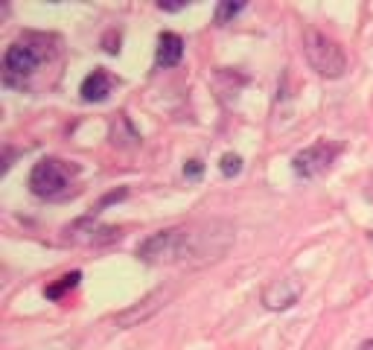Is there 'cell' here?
Instances as JSON below:
<instances>
[{"instance_id": "3", "label": "cell", "mask_w": 373, "mask_h": 350, "mask_svg": "<svg viewBox=\"0 0 373 350\" xmlns=\"http://www.w3.org/2000/svg\"><path fill=\"white\" fill-rule=\"evenodd\" d=\"M303 56L309 65H312V70H318L321 76H327V79H339L347 70V56H344L341 44L321 30L303 32Z\"/></svg>"}, {"instance_id": "1", "label": "cell", "mask_w": 373, "mask_h": 350, "mask_svg": "<svg viewBox=\"0 0 373 350\" xmlns=\"http://www.w3.org/2000/svg\"><path fill=\"white\" fill-rule=\"evenodd\" d=\"M233 245V225L222 219L193 222L181 228H167L152 234L138 245V260L149 266H207L228 254Z\"/></svg>"}, {"instance_id": "10", "label": "cell", "mask_w": 373, "mask_h": 350, "mask_svg": "<svg viewBox=\"0 0 373 350\" xmlns=\"http://www.w3.org/2000/svg\"><path fill=\"white\" fill-rule=\"evenodd\" d=\"M79 280H82V274L79 271H70V274H61V278L56 280V283H50L47 289H44V295L50 298V301H61L67 292H73L79 286Z\"/></svg>"}, {"instance_id": "2", "label": "cell", "mask_w": 373, "mask_h": 350, "mask_svg": "<svg viewBox=\"0 0 373 350\" xmlns=\"http://www.w3.org/2000/svg\"><path fill=\"white\" fill-rule=\"evenodd\" d=\"M76 172H79L76 164H67V161L58 158H41L30 172V190L39 198H50V202L67 198L73 193Z\"/></svg>"}, {"instance_id": "11", "label": "cell", "mask_w": 373, "mask_h": 350, "mask_svg": "<svg viewBox=\"0 0 373 350\" xmlns=\"http://www.w3.org/2000/svg\"><path fill=\"white\" fill-rule=\"evenodd\" d=\"M242 9H245V3H233V0H222V3L216 6V23H219V27H225V23H228L231 18L239 15Z\"/></svg>"}, {"instance_id": "6", "label": "cell", "mask_w": 373, "mask_h": 350, "mask_svg": "<svg viewBox=\"0 0 373 350\" xmlns=\"http://www.w3.org/2000/svg\"><path fill=\"white\" fill-rule=\"evenodd\" d=\"M169 298H172V289H155V292H149L143 301H138L134 307H129L126 312H120L117 324H120V327H138V324L149 321V318L155 316V312L164 309Z\"/></svg>"}, {"instance_id": "4", "label": "cell", "mask_w": 373, "mask_h": 350, "mask_svg": "<svg viewBox=\"0 0 373 350\" xmlns=\"http://www.w3.org/2000/svg\"><path fill=\"white\" fill-rule=\"evenodd\" d=\"M44 50L41 44H35L32 39H18V41H12L9 50H6V56H3V73H6V82L9 85H15L18 79L23 82L27 76H32L35 68L44 61Z\"/></svg>"}, {"instance_id": "8", "label": "cell", "mask_w": 373, "mask_h": 350, "mask_svg": "<svg viewBox=\"0 0 373 350\" xmlns=\"http://www.w3.org/2000/svg\"><path fill=\"white\" fill-rule=\"evenodd\" d=\"M111 88H114V76H111L108 70L96 68L94 73H88V76H85L79 94H82L85 103H103V99L111 94Z\"/></svg>"}, {"instance_id": "14", "label": "cell", "mask_w": 373, "mask_h": 350, "mask_svg": "<svg viewBox=\"0 0 373 350\" xmlns=\"http://www.w3.org/2000/svg\"><path fill=\"white\" fill-rule=\"evenodd\" d=\"M186 3H164V0H160V3H158V9L160 12H181Z\"/></svg>"}, {"instance_id": "9", "label": "cell", "mask_w": 373, "mask_h": 350, "mask_svg": "<svg viewBox=\"0 0 373 350\" xmlns=\"http://www.w3.org/2000/svg\"><path fill=\"white\" fill-rule=\"evenodd\" d=\"M184 56V41L175 32H160L158 35V50H155V65L158 68H175Z\"/></svg>"}, {"instance_id": "7", "label": "cell", "mask_w": 373, "mask_h": 350, "mask_svg": "<svg viewBox=\"0 0 373 350\" xmlns=\"http://www.w3.org/2000/svg\"><path fill=\"white\" fill-rule=\"evenodd\" d=\"M297 295H301V286L292 283V280H271L263 292V304L268 309H289Z\"/></svg>"}, {"instance_id": "13", "label": "cell", "mask_w": 373, "mask_h": 350, "mask_svg": "<svg viewBox=\"0 0 373 350\" xmlns=\"http://www.w3.org/2000/svg\"><path fill=\"white\" fill-rule=\"evenodd\" d=\"M202 169H204V167H202V161H186L184 175H186V178H193V181H195L198 175H202Z\"/></svg>"}, {"instance_id": "5", "label": "cell", "mask_w": 373, "mask_h": 350, "mask_svg": "<svg viewBox=\"0 0 373 350\" xmlns=\"http://www.w3.org/2000/svg\"><path fill=\"white\" fill-rule=\"evenodd\" d=\"M335 155H339V149L327 141H321V143L301 149V152L292 158V169H295L297 178H318V175H324L330 169Z\"/></svg>"}, {"instance_id": "12", "label": "cell", "mask_w": 373, "mask_h": 350, "mask_svg": "<svg viewBox=\"0 0 373 350\" xmlns=\"http://www.w3.org/2000/svg\"><path fill=\"white\" fill-rule=\"evenodd\" d=\"M219 169H222L225 178H233V175L242 172V158L236 152H225V155H222V161H219Z\"/></svg>"}, {"instance_id": "15", "label": "cell", "mask_w": 373, "mask_h": 350, "mask_svg": "<svg viewBox=\"0 0 373 350\" xmlns=\"http://www.w3.org/2000/svg\"><path fill=\"white\" fill-rule=\"evenodd\" d=\"M359 350H373V339H367V342H362V347Z\"/></svg>"}]
</instances>
